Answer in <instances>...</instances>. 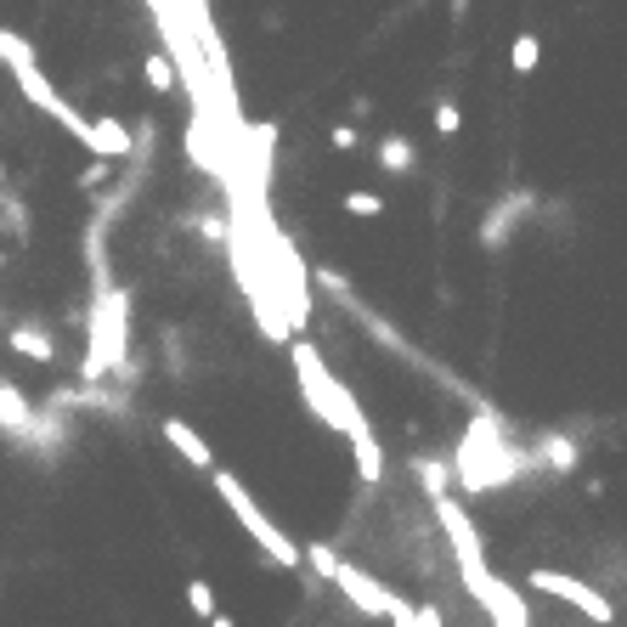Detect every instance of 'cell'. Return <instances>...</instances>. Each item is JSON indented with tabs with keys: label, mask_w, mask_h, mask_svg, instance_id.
Instances as JSON below:
<instances>
[{
	"label": "cell",
	"mask_w": 627,
	"mask_h": 627,
	"mask_svg": "<svg viewBox=\"0 0 627 627\" xmlns=\"http://www.w3.org/2000/svg\"><path fill=\"white\" fill-rule=\"evenodd\" d=\"M288 357H295V373H300V396H306V407H311L328 429L351 436V447H357V442H373V424L362 418L357 396H351L346 384L322 368V351H317L311 340H295V346H288Z\"/></svg>",
	"instance_id": "obj_1"
},
{
	"label": "cell",
	"mask_w": 627,
	"mask_h": 627,
	"mask_svg": "<svg viewBox=\"0 0 627 627\" xmlns=\"http://www.w3.org/2000/svg\"><path fill=\"white\" fill-rule=\"evenodd\" d=\"M458 480H464V492H492V487H509V480L525 469V458L503 442V429L498 418H475L464 429V442H458V458H453Z\"/></svg>",
	"instance_id": "obj_2"
},
{
	"label": "cell",
	"mask_w": 627,
	"mask_h": 627,
	"mask_svg": "<svg viewBox=\"0 0 627 627\" xmlns=\"http://www.w3.org/2000/svg\"><path fill=\"white\" fill-rule=\"evenodd\" d=\"M215 492H221V503L232 509V520L237 525H244V532L261 543V554L277 565V571H300L306 565V549L295 543V538H288L283 532V525L249 498V487H244V480H237V475H226V469H215Z\"/></svg>",
	"instance_id": "obj_3"
},
{
	"label": "cell",
	"mask_w": 627,
	"mask_h": 627,
	"mask_svg": "<svg viewBox=\"0 0 627 627\" xmlns=\"http://www.w3.org/2000/svg\"><path fill=\"white\" fill-rule=\"evenodd\" d=\"M532 588H538V594H549V599H565L571 610H583V616H588V621H599V627L616 616V610H610V599H605L594 583H583V576H565V571H554V565H538V571H532Z\"/></svg>",
	"instance_id": "obj_4"
},
{
	"label": "cell",
	"mask_w": 627,
	"mask_h": 627,
	"mask_svg": "<svg viewBox=\"0 0 627 627\" xmlns=\"http://www.w3.org/2000/svg\"><path fill=\"white\" fill-rule=\"evenodd\" d=\"M436 520H442V538H447L458 571H487V543H480L469 509H464L458 498H442V503H436Z\"/></svg>",
	"instance_id": "obj_5"
},
{
	"label": "cell",
	"mask_w": 627,
	"mask_h": 627,
	"mask_svg": "<svg viewBox=\"0 0 627 627\" xmlns=\"http://www.w3.org/2000/svg\"><path fill=\"white\" fill-rule=\"evenodd\" d=\"M464 588L487 605V616H492V627H532V610H525V599L509 588V583H498L492 571H464Z\"/></svg>",
	"instance_id": "obj_6"
},
{
	"label": "cell",
	"mask_w": 627,
	"mask_h": 627,
	"mask_svg": "<svg viewBox=\"0 0 627 627\" xmlns=\"http://www.w3.org/2000/svg\"><path fill=\"white\" fill-rule=\"evenodd\" d=\"M333 588H340L357 610H368V616H384V621H391L396 616V605H402V594H391V588H384L379 583V576H368L362 565H340V576H333Z\"/></svg>",
	"instance_id": "obj_7"
},
{
	"label": "cell",
	"mask_w": 627,
	"mask_h": 627,
	"mask_svg": "<svg viewBox=\"0 0 627 627\" xmlns=\"http://www.w3.org/2000/svg\"><path fill=\"white\" fill-rule=\"evenodd\" d=\"M85 153H91V159H103V164L130 159V125H125L119 114H96V119H91V141H85Z\"/></svg>",
	"instance_id": "obj_8"
},
{
	"label": "cell",
	"mask_w": 627,
	"mask_h": 627,
	"mask_svg": "<svg viewBox=\"0 0 627 627\" xmlns=\"http://www.w3.org/2000/svg\"><path fill=\"white\" fill-rule=\"evenodd\" d=\"M244 141H249V192L255 199H266V187H272V148H277V125H249L244 130Z\"/></svg>",
	"instance_id": "obj_9"
},
{
	"label": "cell",
	"mask_w": 627,
	"mask_h": 627,
	"mask_svg": "<svg viewBox=\"0 0 627 627\" xmlns=\"http://www.w3.org/2000/svg\"><path fill=\"white\" fill-rule=\"evenodd\" d=\"M159 429H164V442H170V453H176V458H187L192 469H210V475H215V453H210V442H204L187 418H164Z\"/></svg>",
	"instance_id": "obj_10"
},
{
	"label": "cell",
	"mask_w": 627,
	"mask_h": 627,
	"mask_svg": "<svg viewBox=\"0 0 627 627\" xmlns=\"http://www.w3.org/2000/svg\"><path fill=\"white\" fill-rule=\"evenodd\" d=\"M0 429H7V436H40V413L29 407V396L12 379H0Z\"/></svg>",
	"instance_id": "obj_11"
},
{
	"label": "cell",
	"mask_w": 627,
	"mask_h": 627,
	"mask_svg": "<svg viewBox=\"0 0 627 627\" xmlns=\"http://www.w3.org/2000/svg\"><path fill=\"white\" fill-rule=\"evenodd\" d=\"M520 215H532V192H514V199H503V204H498L487 221H480V244H487V249H498L503 237H509V226H514Z\"/></svg>",
	"instance_id": "obj_12"
},
{
	"label": "cell",
	"mask_w": 627,
	"mask_h": 627,
	"mask_svg": "<svg viewBox=\"0 0 627 627\" xmlns=\"http://www.w3.org/2000/svg\"><path fill=\"white\" fill-rule=\"evenodd\" d=\"M413 475H418V487H424V498H429V503L453 498V480H458L453 458H413Z\"/></svg>",
	"instance_id": "obj_13"
},
{
	"label": "cell",
	"mask_w": 627,
	"mask_h": 627,
	"mask_svg": "<svg viewBox=\"0 0 627 627\" xmlns=\"http://www.w3.org/2000/svg\"><path fill=\"white\" fill-rule=\"evenodd\" d=\"M7 346H12L18 357H29V362H52V357H57V346H52V333H45L40 322H18V328L7 333Z\"/></svg>",
	"instance_id": "obj_14"
},
{
	"label": "cell",
	"mask_w": 627,
	"mask_h": 627,
	"mask_svg": "<svg viewBox=\"0 0 627 627\" xmlns=\"http://www.w3.org/2000/svg\"><path fill=\"white\" fill-rule=\"evenodd\" d=\"M538 453H543V464H549L554 475H576V447L560 436V429H549V436L538 442Z\"/></svg>",
	"instance_id": "obj_15"
},
{
	"label": "cell",
	"mask_w": 627,
	"mask_h": 627,
	"mask_svg": "<svg viewBox=\"0 0 627 627\" xmlns=\"http://www.w3.org/2000/svg\"><path fill=\"white\" fill-rule=\"evenodd\" d=\"M413 159H418V153H413V141H407V136H384V141H379V164L391 170V176H407Z\"/></svg>",
	"instance_id": "obj_16"
},
{
	"label": "cell",
	"mask_w": 627,
	"mask_h": 627,
	"mask_svg": "<svg viewBox=\"0 0 627 627\" xmlns=\"http://www.w3.org/2000/svg\"><path fill=\"white\" fill-rule=\"evenodd\" d=\"M187 610H192V616H199L204 627H210V621L221 616V605H215V588L204 583V576H192V583H187Z\"/></svg>",
	"instance_id": "obj_17"
},
{
	"label": "cell",
	"mask_w": 627,
	"mask_h": 627,
	"mask_svg": "<svg viewBox=\"0 0 627 627\" xmlns=\"http://www.w3.org/2000/svg\"><path fill=\"white\" fill-rule=\"evenodd\" d=\"M538 63H543L538 34H514V45H509V68H514V74H538Z\"/></svg>",
	"instance_id": "obj_18"
},
{
	"label": "cell",
	"mask_w": 627,
	"mask_h": 627,
	"mask_svg": "<svg viewBox=\"0 0 627 627\" xmlns=\"http://www.w3.org/2000/svg\"><path fill=\"white\" fill-rule=\"evenodd\" d=\"M0 63H7L12 74L18 68H34V45L23 34H12V29H0Z\"/></svg>",
	"instance_id": "obj_19"
},
{
	"label": "cell",
	"mask_w": 627,
	"mask_h": 627,
	"mask_svg": "<svg viewBox=\"0 0 627 627\" xmlns=\"http://www.w3.org/2000/svg\"><path fill=\"white\" fill-rule=\"evenodd\" d=\"M351 453H357V475L368 480V487H379V480H384V447H379V436L373 442H357Z\"/></svg>",
	"instance_id": "obj_20"
},
{
	"label": "cell",
	"mask_w": 627,
	"mask_h": 627,
	"mask_svg": "<svg viewBox=\"0 0 627 627\" xmlns=\"http://www.w3.org/2000/svg\"><path fill=\"white\" fill-rule=\"evenodd\" d=\"M141 74H148V91H159V96H170L181 85V74H176L170 57H148V63H141Z\"/></svg>",
	"instance_id": "obj_21"
},
{
	"label": "cell",
	"mask_w": 627,
	"mask_h": 627,
	"mask_svg": "<svg viewBox=\"0 0 627 627\" xmlns=\"http://www.w3.org/2000/svg\"><path fill=\"white\" fill-rule=\"evenodd\" d=\"M346 215L379 221V215H384V199H379V192H368V187H351V192H346Z\"/></svg>",
	"instance_id": "obj_22"
},
{
	"label": "cell",
	"mask_w": 627,
	"mask_h": 627,
	"mask_svg": "<svg viewBox=\"0 0 627 627\" xmlns=\"http://www.w3.org/2000/svg\"><path fill=\"white\" fill-rule=\"evenodd\" d=\"M306 565H311L317 576H328V583H333V576H340V565H346V560L333 554L328 543H306Z\"/></svg>",
	"instance_id": "obj_23"
},
{
	"label": "cell",
	"mask_w": 627,
	"mask_h": 627,
	"mask_svg": "<svg viewBox=\"0 0 627 627\" xmlns=\"http://www.w3.org/2000/svg\"><path fill=\"white\" fill-rule=\"evenodd\" d=\"M429 119H436V130H442V136H458L464 108H458V103H436V114H429Z\"/></svg>",
	"instance_id": "obj_24"
},
{
	"label": "cell",
	"mask_w": 627,
	"mask_h": 627,
	"mask_svg": "<svg viewBox=\"0 0 627 627\" xmlns=\"http://www.w3.org/2000/svg\"><path fill=\"white\" fill-rule=\"evenodd\" d=\"M328 141H333L340 153H351V148H357V125H333V130H328Z\"/></svg>",
	"instance_id": "obj_25"
},
{
	"label": "cell",
	"mask_w": 627,
	"mask_h": 627,
	"mask_svg": "<svg viewBox=\"0 0 627 627\" xmlns=\"http://www.w3.org/2000/svg\"><path fill=\"white\" fill-rule=\"evenodd\" d=\"M108 170H114V164H103V159H96V164H91V170L79 176V187H96V181H108Z\"/></svg>",
	"instance_id": "obj_26"
},
{
	"label": "cell",
	"mask_w": 627,
	"mask_h": 627,
	"mask_svg": "<svg viewBox=\"0 0 627 627\" xmlns=\"http://www.w3.org/2000/svg\"><path fill=\"white\" fill-rule=\"evenodd\" d=\"M210 627H237V621H232V616H215V621H210Z\"/></svg>",
	"instance_id": "obj_27"
},
{
	"label": "cell",
	"mask_w": 627,
	"mask_h": 627,
	"mask_svg": "<svg viewBox=\"0 0 627 627\" xmlns=\"http://www.w3.org/2000/svg\"><path fill=\"white\" fill-rule=\"evenodd\" d=\"M0 266H7V255H0Z\"/></svg>",
	"instance_id": "obj_28"
}]
</instances>
